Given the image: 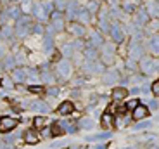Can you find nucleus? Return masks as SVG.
Listing matches in <instances>:
<instances>
[{"mask_svg": "<svg viewBox=\"0 0 159 149\" xmlns=\"http://www.w3.org/2000/svg\"><path fill=\"white\" fill-rule=\"evenodd\" d=\"M71 77H73L71 64H69L66 59H61L56 66V78L59 81H62V83H66L68 80H71Z\"/></svg>", "mask_w": 159, "mask_h": 149, "instance_id": "obj_1", "label": "nucleus"}, {"mask_svg": "<svg viewBox=\"0 0 159 149\" xmlns=\"http://www.w3.org/2000/svg\"><path fill=\"white\" fill-rule=\"evenodd\" d=\"M140 71L149 77V75H156L159 73V61H154V59H142L140 61Z\"/></svg>", "mask_w": 159, "mask_h": 149, "instance_id": "obj_2", "label": "nucleus"}, {"mask_svg": "<svg viewBox=\"0 0 159 149\" xmlns=\"http://www.w3.org/2000/svg\"><path fill=\"white\" fill-rule=\"evenodd\" d=\"M19 125V120L14 116H0V133L14 132L16 127Z\"/></svg>", "mask_w": 159, "mask_h": 149, "instance_id": "obj_3", "label": "nucleus"}, {"mask_svg": "<svg viewBox=\"0 0 159 149\" xmlns=\"http://www.w3.org/2000/svg\"><path fill=\"white\" fill-rule=\"evenodd\" d=\"M40 132L33 127V128H26L24 130V133H23V142L24 144H28V146H35V144H38L40 142Z\"/></svg>", "mask_w": 159, "mask_h": 149, "instance_id": "obj_4", "label": "nucleus"}, {"mask_svg": "<svg viewBox=\"0 0 159 149\" xmlns=\"http://www.w3.org/2000/svg\"><path fill=\"white\" fill-rule=\"evenodd\" d=\"M121 78V75H119V71H116V69H107V71L102 73V81L106 85H114L118 83V80Z\"/></svg>", "mask_w": 159, "mask_h": 149, "instance_id": "obj_5", "label": "nucleus"}, {"mask_svg": "<svg viewBox=\"0 0 159 149\" xmlns=\"http://www.w3.org/2000/svg\"><path fill=\"white\" fill-rule=\"evenodd\" d=\"M75 109H76V106H75V102H73V101H64V102H61V104H59L57 113H59L61 116H69V114L75 113Z\"/></svg>", "mask_w": 159, "mask_h": 149, "instance_id": "obj_6", "label": "nucleus"}, {"mask_svg": "<svg viewBox=\"0 0 159 149\" xmlns=\"http://www.w3.org/2000/svg\"><path fill=\"white\" fill-rule=\"evenodd\" d=\"M149 113H151V109L147 108V106H143V104H139L133 111H131V118L133 120H145V118L149 116Z\"/></svg>", "mask_w": 159, "mask_h": 149, "instance_id": "obj_7", "label": "nucleus"}, {"mask_svg": "<svg viewBox=\"0 0 159 149\" xmlns=\"http://www.w3.org/2000/svg\"><path fill=\"white\" fill-rule=\"evenodd\" d=\"M48 68V64H43L42 66V73H40V80L42 81H45V83H48V85H52L54 81L57 80L56 78V75L50 71V69H47Z\"/></svg>", "mask_w": 159, "mask_h": 149, "instance_id": "obj_8", "label": "nucleus"}, {"mask_svg": "<svg viewBox=\"0 0 159 149\" xmlns=\"http://www.w3.org/2000/svg\"><path fill=\"white\" fill-rule=\"evenodd\" d=\"M11 77H12V80L16 81V85L24 83L26 78H28V75H26V68H14V69H12Z\"/></svg>", "mask_w": 159, "mask_h": 149, "instance_id": "obj_9", "label": "nucleus"}, {"mask_svg": "<svg viewBox=\"0 0 159 149\" xmlns=\"http://www.w3.org/2000/svg\"><path fill=\"white\" fill-rule=\"evenodd\" d=\"M114 114L109 113V111H106V113H102V118H100V123H102V128L104 130H112V127H114Z\"/></svg>", "mask_w": 159, "mask_h": 149, "instance_id": "obj_10", "label": "nucleus"}, {"mask_svg": "<svg viewBox=\"0 0 159 149\" xmlns=\"http://www.w3.org/2000/svg\"><path fill=\"white\" fill-rule=\"evenodd\" d=\"M126 97H128V89H125V87H114V89H112V92H111V99L114 102L125 101Z\"/></svg>", "mask_w": 159, "mask_h": 149, "instance_id": "obj_11", "label": "nucleus"}, {"mask_svg": "<svg viewBox=\"0 0 159 149\" xmlns=\"http://www.w3.org/2000/svg\"><path fill=\"white\" fill-rule=\"evenodd\" d=\"M28 109H31V111H36V113H48L50 111V106L47 104V102H43V101H30V108Z\"/></svg>", "mask_w": 159, "mask_h": 149, "instance_id": "obj_12", "label": "nucleus"}, {"mask_svg": "<svg viewBox=\"0 0 159 149\" xmlns=\"http://www.w3.org/2000/svg\"><path fill=\"white\" fill-rule=\"evenodd\" d=\"M76 123H78V128H81V130H92V128H93V125H95V123H93V120H92L90 116L80 118Z\"/></svg>", "mask_w": 159, "mask_h": 149, "instance_id": "obj_13", "label": "nucleus"}, {"mask_svg": "<svg viewBox=\"0 0 159 149\" xmlns=\"http://www.w3.org/2000/svg\"><path fill=\"white\" fill-rule=\"evenodd\" d=\"M0 85H2V89H5V90L16 89V81L12 80L11 75H4V77L0 78Z\"/></svg>", "mask_w": 159, "mask_h": 149, "instance_id": "obj_14", "label": "nucleus"}, {"mask_svg": "<svg viewBox=\"0 0 159 149\" xmlns=\"http://www.w3.org/2000/svg\"><path fill=\"white\" fill-rule=\"evenodd\" d=\"M33 127H35L36 130H42V128H45V127H48V118L47 116H35Z\"/></svg>", "mask_w": 159, "mask_h": 149, "instance_id": "obj_15", "label": "nucleus"}, {"mask_svg": "<svg viewBox=\"0 0 159 149\" xmlns=\"http://www.w3.org/2000/svg\"><path fill=\"white\" fill-rule=\"evenodd\" d=\"M61 125H62V128L66 130L68 133L78 132V123H76V121H68V120H64V121H61Z\"/></svg>", "mask_w": 159, "mask_h": 149, "instance_id": "obj_16", "label": "nucleus"}, {"mask_svg": "<svg viewBox=\"0 0 159 149\" xmlns=\"http://www.w3.org/2000/svg\"><path fill=\"white\" fill-rule=\"evenodd\" d=\"M111 137V130H107V132H100V133H95V135H88L87 141L88 142H95V141H106V139Z\"/></svg>", "mask_w": 159, "mask_h": 149, "instance_id": "obj_17", "label": "nucleus"}, {"mask_svg": "<svg viewBox=\"0 0 159 149\" xmlns=\"http://www.w3.org/2000/svg\"><path fill=\"white\" fill-rule=\"evenodd\" d=\"M50 130H52V137H59V135H62L66 130L62 128V125H61V121H54L50 125Z\"/></svg>", "mask_w": 159, "mask_h": 149, "instance_id": "obj_18", "label": "nucleus"}, {"mask_svg": "<svg viewBox=\"0 0 159 149\" xmlns=\"http://www.w3.org/2000/svg\"><path fill=\"white\" fill-rule=\"evenodd\" d=\"M45 94H47V95H50V97H57L61 94V87L59 85H48V87H45Z\"/></svg>", "mask_w": 159, "mask_h": 149, "instance_id": "obj_19", "label": "nucleus"}, {"mask_svg": "<svg viewBox=\"0 0 159 149\" xmlns=\"http://www.w3.org/2000/svg\"><path fill=\"white\" fill-rule=\"evenodd\" d=\"M2 66H4V69H9V71H11V69H14L16 68V59H14V57H4V63H2Z\"/></svg>", "mask_w": 159, "mask_h": 149, "instance_id": "obj_20", "label": "nucleus"}, {"mask_svg": "<svg viewBox=\"0 0 159 149\" xmlns=\"http://www.w3.org/2000/svg\"><path fill=\"white\" fill-rule=\"evenodd\" d=\"M26 90L31 94H36V95H40V94H45V87H42V85H35L31 83L30 87H26Z\"/></svg>", "mask_w": 159, "mask_h": 149, "instance_id": "obj_21", "label": "nucleus"}, {"mask_svg": "<svg viewBox=\"0 0 159 149\" xmlns=\"http://www.w3.org/2000/svg\"><path fill=\"white\" fill-rule=\"evenodd\" d=\"M152 127V123L145 118V120H140V123H137L135 127H133V130H147V128H151Z\"/></svg>", "mask_w": 159, "mask_h": 149, "instance_id": "obj_22", "label": "nucleus"}, {"mask_svg": "<svg viewBox=\"0 0 159 149\" xmlns=\"http://www.w3.org/2000/svg\"><path fill=\"white\" fill-rule=\"evenodd\" d=\"M139 104H140V101H139V99H128V101L125 102V106H126V109H128V111H133V109H135Z\"/></svg>", "mask_w": 159, "mask_h": 149, "instance_id": "obj_23", "label": "nucleus"}, {"mask_svg": "<svg viewBox=\"0 0 159 149\" xmlns=\"http://www.w3.org/2000/svg\"><path fill=\"white\" fill-rule=\"evenodd\" d=\"M151 50H152V54H159V36H156L154 40L151 42Z\"/></svg>", "mask_w": 159, "mask_h": 149, "instance_id": "obj_24", "label": "nucleus"}, {"mask_svg": "<svg viewBox=\"0 0 159 149\" xmlns=\"http://www.w3.org/2000/svg\"><path fill=\"white\" fill-rule=\"evenodd\" d=\"M151 92L154 94L156 97H159V80H154L151 83Z\"/></svg>", "mask_w": 159, "mask_h": 149, "instance_id": "obj_25", "label": "nucleus"}, {"mask_svg": "<svg viewBox=\"0 0 159 149\" xmlns=\"http://www.w3.org/2000/svg\"><path fill=\"white\" fill-rule=\"evenodd\" d=\"M38 132H40V137H43V139L52 137V130H50V127H45V128L38 130Z\"/></svg>", "mask_w": 159, "mask_h": 149, "instance_id": "obj_26", "label": "nucleus"}, {"mask_svg": "<svg viewBox=\"0 0 159 149\" xmlns=\"http://www.w3.org/2000/svg\"><path fill=\"white\" fill-rule=\"evenodd\" d=\"M147 108L149 109H159L157 101H156V99H149V101H147Z\"/></svg>", "mask_w": 159, "mask_h": 149, "instance_id": "obj_27", "label": "nucleus"}, {"mask_svg": "<svg viewBox=\"0 0 159 149\" xmlns=\"http://www.w3.org/2000/svg\"><path fill=\"white\" fill-rule=\"evenodd\" d=\"M109 144L106 142H100V144H93V146H88V149H107Z\"/></svg>", "mask_w": 159, "mask_h": 149, "instance_id": "obj_28", "label": "nucleus"}, {"mask_svg": "<svg viewBox=\"0 0 159 149\" xmlns=\"http://www.w3.org/2000/svg\"><path fill=\"white\" fill-rule=\"evenodd\" d=\"M140 92L149 94V92H151V85H142V87H140Z\"/></svg>", "mask_w": 159, "mask_h": 149, "instance_id": "obj_29", "label": "nucleus"}, {"mask_svg": "<svg viewBox=\"0 0 159 149\" xmlns=\"http://www.w3.org/2000/svg\"><path fill=\"white\" fill-rule=\"evenodd\" d=\"M73 31H75L76 35H83V33H81V31H83V30L80 28V26H75V28H73Z\"/></svg>", "mask_w": 159, "mask_h": 149, "instance_id": "obj_30", "label": "nucleus"}, {"mask_svg": "<svg viewBox=\"0 0 159 149\" xmlns=\"http://www.w3.org/2000/svg\"><path fill=\"white\" fill-rule=\"evenodd\" d=\"M140 92V87H131V94H139Z\"/></svg>", "mask_w": 159, "mask_h": 149, "instance_id": "obj_31", "label": "nucleus"}, {"mask_svg": "<svg viewBox=\"0 0 159 149\" xmlns=\"http://www.w3.org/2000/svg\"><path fill=\"white\" fill-rule=\"evenodd\" d=\"M151 149H159V147H156V146H154V147H151Z\"/></svg>", "mask_w": 159, "mask_h": 149, "instance_id": "obj_32", "label": "nucleus"}, {"mask_svg": "<svg viewBox=\"0 0 159 149\" xmlns=\"http://www.w3.org/2000/svg\"><path fill=\"white\" fill-rule=\"evenodd\" d=\"M0 146H2V139H0Z\"/></svg>", "mask_w": 159, "mask_h": 149, "instance_id": "obj_33", "label": "nucleus"}, {"mask_svg": "<svg viewBox=\"0 0 159 149\" xmlns=\"http://www.w3.org/2000/svg\"><path fill=\"white\" fill-rule=\"evenodd\" d=\"M125 149H131V147H125Z\"/></svg>", "mask_w": 159, "mask_h": 149, "instance_id": "obj_34", "label": "nucleus"}]
</instances>
